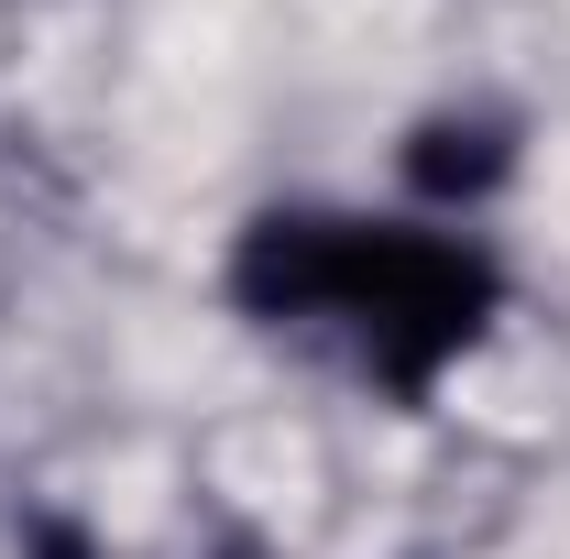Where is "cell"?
<instances>
[{
	"instance_id": "obj_1",
	"label": "cell",
	"mask_w": 570,
	"mask_h": 559,
	"mask_svg": "<svg viewBox=\"0 0 570 559\" xmlns=\"http://www.w3.org/2000/svg\"><path fill=\"white\" fill-rule=\"evenodd\" d=\"M494 253L461 242V231H406V219H341V285H330V318L362 330V362L395 384V395H428L461 351L483 341L494 318Z\"/></svg>"
},
{
	"instance_id": "obj_3",
	"label": "cell",
	"mask_w": 570,
	"mask_h": 559,
	"mask_svg": "<svg viewBox=\"0 0 570 559\" xmlns=\"http://www.w3.org/2000/svg\"><path fill=\"white\" fill-rule=\"evenodd\" d=\"M504 176H515V143L504 121H472V110H439L406 133V187H417L428 209H483Z\"/></svg>"
},
{
	"instance_id": "obj_2",
	"label": "cell",
	"mask_w": 570,
	"mask_h": 559,
	"mask_svg": "<svg viewBox=\"0 0 570 559\" xmlns=\"http://www.w3.org/2000/svg\"><path fill=\"white\" fill-rule=\"evenodd\" d=\"M330 285H341V219H318V209L253 219L242 253H230V296L253 318H330Z\"/></svg>"
},
{
	"instance_id": "obj_4",
	"label": "cell",
	"mask_w": 570,
	"mask_h": 559,
	"mask_svg": "<svg viewBox=\"0 0 570 559\" xmlns=\"http://www.w3.org/2000/svg\"><path fill=\"white\" fill-rule=\"evenodd\" d=\"M22 559H99V549H88V527H67V516H22Z\"/></svg>"
}]
</instances>
